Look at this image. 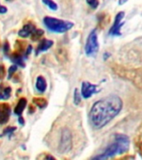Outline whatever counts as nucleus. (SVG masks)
I'll use <instances>...</instances> for the list:
<instances>
[{"label": "nucleus", "mask_w": 142, "mask_h": 160, "mask_svg": "<svg viewBox=\"0 0 142 160\" xmlns=\"http://www.w3.org/2000/svg\"><path fill=\"white\" fill-rule=\"evenodd\" d=\"M125 17V13L124 12H120L116 14V18H115V22L113 23L111 29L110 30L109 34L112 36H120L121 35V27L124 23H121V20L124 19Z\"/></svg>", "instance_id": "423d86ee"}, {"label": "nucleus", "mask_w": 142, "mask_h": 160, "mask_svg": "<svg viewBox=\"0 0 142 160\" xmlns=\"http://www.w3.org/2000/svg\"><path fill=\"white\" fill-rule=\"evenodd\" d=\"M54 44V42L52 40H49V39H42V41L39 43V44L38 46V49L36 53H39L40 52H44L46 51L49 49H50Z\"/></svg>", "instance_id": "1a4fd4ad"}, {"label": "nucleus", "mask_w": 142, "mask_h": 160, "mask_svg": "<svg viewBox=\"0 0 142 160\" xmlns=\"http://www.w3.org/2000/svg\"><path fill=\"white\" fill-rule=\"evenodd\" d=\"M12 59H13V62H14L15 63H17L18 65H20V66H22V67L24 66V64L23 63V58L20 55L14 56Z\"/></svg>", "instance_id": "dca6fc26"}, {"label": "nucleus", "mask_w": 142, "mask_h": 160, "mask_svg": "<svg viewBox=\"0 0 142 160\" xmlns=\"http://www.w3.org/2000/svg\"><path fill=\"white\" fill-rule=\"evenodd\" d=\"M59 149L61 153H68L72 149V136L69 131L64 128L61 134Z\"/></svg>", "instance_id": "39448f33"}, {"label": "nucleus", "mask_w": 142, "mask_h": 160, "mask_svg": "<svg viewBox=\"0 0 142 160\" xmlns=\"http://www.w3.org/2000/svg\"><path fill=\"white\" fill-rule=\"evenodd\" d=\"M19 123H20L21 125H23V124H24V120H23V119L22 117H19Z\"/></svg>", "instance_id": "a878e982"}, {"label": "nucleus", "mask_w": 142, "mask_h": 160, "mask_svg": "<svg viewBox=\"0 0 142 160\" xmlns=\"http://www.w3.org/2000/svg\"><path fill=\"white\" fill-rule=\"evenodd\" d=\"M30 34L28 31H26V30H24L23 29L21 30H19V35L20 36L21 38H28Z\"/></svg>", "instance_id": "412c9836"}, {"label": "nucleus", "mask_w": 142, "mask_h": 160, "mask_svg": "<svg viewBox=\"0 0 142 160\" xmlns=\"http://www.w3.org/2000/svg\"><path fill=\"white\" fill-rule=\"evenodd\" d=\"M27 105V99L25 98H20L18 103V104L16 105V108L14 109V113L17 115H21L22 113L24 110V108Z\"/></svg>", "instance_id": "9b49d317"}, {"label": "nucleus", "mask_w": 142, "mask_h": 160, "mask_svg": "<svg viewBox=\"0 0 142 160\" xmlns=\"http://www.w3.org/2000/svg\"><path fill=\"white\" fill-rule=\"evenodd\" d=\"M8 50H9V44H8V42H5V44H4V52L7 53Z\"/></svg>", "instance_id": "5701e85b"}, {"label": "nucleus", "mask_w": 142, "mask_h": 160, "mask_svg": "<svg viewBox=\"0 0 142 160\" xmlns=\"http://www.w3.org/2000/svg\"><path fill=\"white\" fill-rule=\"evenodd\" d=\"M44 34V30L42 29H36L34 31L33 34H31V36H32V39L35 41V40H37L39 39V38L41 37L42 35Z\"/></svg>", "instance_id": "2eb2a0df"}, {"label": "nucleus", "mask_w": 142, "mask_h": 160, "mask_svg": "<svg viewBox=\"0 0 142 160\" xmlns=\"http://www.w3.org/2000/svg\"><path fill=\"white\" fill-rule=\"evenodd\" d=\"M42 2H43L45 5H47L50 9H52V10H57V9H58V5H57L56 3L54 2L53 0H42Z\"/></svg>", "instance_id": "ddd939ff"}, {"label": "nucleus", "mask_w": 142, "mask_h": 160, "mask_svg": "<svg viewBox=\"0 0 142 160\" xmlns=\"http://www.w3.org/2000/svg\"><path fill=\"white\" fill-rule=\"evenodd\" d=\"M85 53L88 56L94 55L99 50V42L96 30L94 29L89 35L85 44Z\"/></svg>", "instance_id": "20e7f679"}, {"label": "nucleus", "mask_w": 142, "mask_h": 160, "mask_svg": "<svg viewBox=\"0 0 142 160\" xmlns=\"http://www.w3.org/2000/svg\"><path fill=\"white\" fill-rule=\"evenodd\" d=\"M18 69V67L17 65H12L11 67L8 68V79L11 78V76L14 74V73L16 72Z\"/></svg>", "instance_id": "aec40b11"}, {"label": "nucleus", "mask_w": 142, "mask_h": 160, "mask_svg": "<svg viewBox=\"0 0 142 160\" xmlns=\"http://www.w3.org/2000/svg\"><path fill=\"white\" fill-rule=\"evenodd\" d=\"M24 30H26V31H28L29 34H33L34 31H35V27L33 25V24H26V25H24L23 26V28Z\"/></svg>", "instance_id": "6ab92c4d"}, {"label": "nucleus", "mask_w": 142, "mask_h": 160, "mask_svg": "<svg viewBox=\"0 0 142 160\" xmlns=\"http://www.w3.org/2000/svg\"><path fill=\"white\" fill-rule=\"evenodd\" d=\"M32 52V46H29L28 47V49H27V52H26V54L27 55H29V54H30V53Z\"/></svg>", "instance_id": "393cba45"}, {"label": "nucleus", "mask_w": 142, "mask_h": 160, "mask_svg": "<svg viewBox=\"0 0 142 160\" xmlns=\"http://www.w3.org/2000/svg\"><path fill=\"white\" fill-rule=\"evenodd\" d=\"M11 113V109L8 104H0V124H4L8 123L9 116Z\"/></svg>", "instance_id": "6e6552de"}, {"label": "nucleus", "mask_w": 142, "mask_h": 160, "mask_svg": "<svg viewBox=\"0 0 142 160\" xmlns=\"http://www.w3.org/2000/svg\"><path fill=\"white\" fill-rule=\"evenodd\" d=\"M81 93H79L78 89H76L75 90V93H74V103L75 105H79L81 102Z\"/></svg>", "instance_id": "4468645a"}, {"label": "nucleus", "mask_w": 142, "mask_h": 160, "mask_svg": "<svg viewBox=\"0 0 142 160\" xmlns=\"http://www.w3.org/2000/svg\"><path fill=\"white\" fill-rule=\"evenodd\" d=\"M0 99H3V98H2V93H0Z\"/></svg>", "instance_id": "c756f323"}, {"label": "nucleus", "mask_w": 142, "mask_h": 160, "mask_svg": "<svg viewBox=\"0 0 142 160\" xmlns=\"http://www.w3.org/2000/svg\"><path fill=\"white\" fill-rule=\"evenodd\" d=\"M3 74H4V68L3 67H1L0 66V77L3 75Z\"/></svg>", "instance_id": "cd10ccee"}, {"label": "nucleus", "mask_w": 142, "mask_h": 160, "mask_svg": "<svg viewBox=\"0 0 142 160\" xmlns=\"http://www.w3.org/2000/svg\"><path fill=\"white\" fill-rule=\"evenodd\" d=\"M16 130V128L15 127H8L6 129H4V134H12L14 131Z\"/></svg>", "instance_id": "4be33fe9"}, {"label": "nucleus", "mask_w": 142, "mask_h": 160, "mask_svg": "<svg viewBox=\"0 0 142 160\" xmlns=\"http://www.w3.org/2000/svg\"><path fill=\"white\" fill-rule=\"evenodd\" d=\"M86 2L94 9L97 8L99 6V0H86Z\"/></svg>", "instance_id": "a211bd4d"}, {"label": "nucleus", "mask_w": 142, "mask_h": 160, "mask_svg": "<svg viewBox=\"0 0 142 160\" xmlns=\"http://www.w3.org/2000/svg\"><path fill=\"white\" fill-rule=\"evenodd\" d=\"M123 102L116 95H110L95 102L90 109L89 119L91 125L100 129L118 115L122 109Z\"/></svg>", "instance_id": "f257e3e1"}, {"label": "nucleus", "mask_w": 142, "mask_h": 160, "mask_svg": "<svg viewBox=\"0 0 142 160\" xmlns=\"http://www.w3.org/2000/svg\"><path fill=\"white\" fill-rule=\"evenodd\" d=\"M7 11V8L4 6H0V14H5Z\"/></svg>", "instance_id": "b1692460"}, {"label": "nucleus", "mask_w": 142, "mask_h": 160, "mask_svg": "<svg viewBox=\"0 0 142 160\" xmlns=\"http://www.w3.org/2000/svg\"><path fill=\"white\" fill-rule=\"evenodd\" d=\"M44 23L48 28V29L54 33H64L71 29L74 26V23L72 22L52 17H45L44 19Z\"/></svg>", "instance_id": "7ed1b4c3"}, {"label": "nucleus", "mask_w": 142, "mask_h": 160, "mask_svg": "<svg viewBox=\"0 0 142 160\" xmlns=\"http://www.w3.org/2000/svg\"><path fill=\"white\" fill-rule=\"evenodd\" d=\"M128 0H119V5H123L125 3H127Z\"/></svg>", "instance_id": "bb28decb"}, {"label": "nucleus", "mask_w": 142, "mask_h": 160, "mask_svg": "<svg viewBox=\"0 0 142 160\" xmlns=\"http://www.w3.org/2000/svg\"><path fill=\"white\" fill-rule=\"evenodd\" d=\"M10 93H11V88L8 87L6 89H4V93H2V98L3 99H8L10 97Z\"/></svg>", "instance_id": "f3484780"}, {"label": "nucleus", "mask_w": 142, "mask_h": 160, "mask_svg": "<svg viewBox=\"0 0 142 160\" xmlns=\"http://www.w3.org/2000/svg\"><path fill=\"white\" fill-rule=\"evenodd\" d=\"M36 89L40 93H45V90L47 89V83H46V80L44 77L42 76H39L36 79Z\"/></svg>", "instance_id": "9d476101"}, {"label": "nucleus", "mask_w": 142, "mask_h": 160, "mask_svg": "<svg viewBox=\"0 0 142 160\" xmlns=\"http://www.w3.org/2000/svg\"><path fill=\"white\" fill-rule=\"evenodd\" d=\"M129 146H130V140L126 135L121 134H116L115 141L105 149L104 153H101L99 156H96L94 158L107 159L118 154H123L124 153L127 152Z\"/></svg>", "instance_id": "f03ea898"}, {"label": "nucleus", "mask_w": 142, "mask_h": 160, "mask_svg": "<svg viewBox=\"0 0 142 160\" xmlns=\"http://www.w3.org/2000/svg\"><path fill=\"white\" fill-rule=\"evenodd\" d=\"M33 102H34V104H36V106L41 108H45V106L47 105V101L43 98H34Z\"/></svg>", "instance_id": "f8f14e48"}, {"label": "nucleus", "mask_w": 142, "mask_h": 160, "mask_svg": "<svg viewBox=\"0 0 142 160\" xmlns=\"http://www.w3.org/2000/svg\"><path fill=\"white\" fill-rule=\"evenodd\" d=\"M46 158H52V159H54V157H51V156H47L46 157Z\"/></svg>", "instance_id": "c85d7f7f"}, {"label": "nucleus", "mask_w": 142, "mask_h": 160, "mask_svg": "<svg viewBox=\"0 0 142 160\" xmlns=\"http://www.w3.org/2000/svg\"><path fill=\"white\" fill-rule=\"evenodd\" d=\"M97 86L89 82H83L81 86V94L85 98H89L93 94L97 93Z\"/></svg>", "instance_id": "0eeeda50"}]
</instances>
